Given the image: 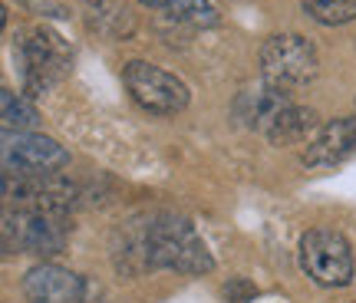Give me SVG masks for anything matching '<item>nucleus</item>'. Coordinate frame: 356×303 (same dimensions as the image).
I'll return each instance as SVG.
<instances>
[{"mask_svg":"<svg viewBox=\"0 0 356 303\" xmlns=\"http://www.w3.org/2000/svg\"><path fill=\"white\" fill-rule=\"evenodd\" d=\"M287 106H291V92L270 86V83H264V86H257V89H248V92H241L238 102H234L238 119H241L244 126L257 129V132H267L270 122H274Z\"/></svg>","mask_w":356,"mask_h":303,"instance_id":"9b49d317","label":"nucleus"},{"mask_svg":"<svg viewBox=\"0 0 356 303\" xmlns=\"http://www.w3.org/2000/svg\"><path fill=\"white\" fill-rule=\"evenodd\" d=\"M225 297H228V303H248V297H254V287L248 280H231L225 287Z\"/></svg>","mask_w":356,"mask_h":303,"instance_id":"f3484780","label":"nucleus"},{"mask_svg":"<svg viewBox=\"0 0 356 303\" xmlns=\"http://www.w3.org/2000/svg\"><path fill=\"white\" fill-rule=\"evenodd\" d=\"M122 83L132 92V99L139 102L145 113L155 115H175L188 106V86L168 73L162 66L145 63V60H132L122 69Z\"/></svg>","mask_w":356,"mask_h":303,"instance_id":"423d86ee","label":"nucleus"},{"mask_svg":"<svg viewBox=\"0 0 356 303\" xmlns=\"http://www.w3.org/2000/svg\"><path fill=\"white\" fill-rule=\"evenodd\" d=\"M83 7H86L89 24L96 26L99 33H106V37L119 40L136 30V20H132V13H129L122 0H83Z\"/></svg>","mask_w":356,"mask_h":303,"instance_id":"ddd939ff","label":"nucleus"},{"mask_svg":"<svg viewBox=\"0 0 356 303\" xmlns=\"http://www.w3.org/2000/svg\"><path fill=\"white\" fill-rule=\"evenodd\" d=\"M149 10H159L178 20V24H191V26H211L218 20L211 0H139Z\"/></svg>","mask_w":356,"mask_h":303,"instance_id":"4468645a","label":"nucleus"},{"mask_svg":"<svg viewBox=\"0 0 356 303\" xmlns=\"http://www.w3.org/2000/svg\"><path fill=\"white\" fill-rule=\"evenodd\" d=\"M356 152V115H343L333 119L327 126H320V132L307 142L304 165L310 168H323V165H340Z\"/></svg>","mask_w":356,"mask_h":303,"instance_id":"9d476101","label":"nucleus"},{"mask_svg":"<svg viewBox=\"0 0 356 303\" xmlns=\"http://www.w3.org/2000/svg\"><path fill=\"white\" fill-rule=\"evenodd\" d=\"M320 132V119L314 109H304V106H287L284 113L270 122L264 136L274 145H297V142H307L310 136H317Z\"/></svg>","mask_w":356,"mask_h":303,"instance_id":"f8f14e48","label":"nucleus"},{"mask_svg":"<svg viewBox=\"0 0 356 303\" xmlns=\"http://www.w3.org/2000/svg\"><path fill=\"white\" fill-rule=\"evenodd\" d=\"M320 69L314 43L300 33H277L261 47V73L264 83L277 89H300L307 86Z\"/></svg>","mask_w":356,"mask_h":303,"instance_id":"7ed1b4c3","label":"nucleus"},{"mask_svg":"<svg viewBox=\"0 0 356 303\" xmlns=\"http://www.w3.org/2000/svg\"><path fill=\"white\" fill-rule=\"evenodd\" d=\"M70 224L56 211H13L3 215V251L7 254H40L50 257L66 247Z\"/></svg>","mask_w":356,"mask_h":303,"instance_id":"20e7f679","label":"nucleus"},{"mask_svg":"<svg viewBox=\"0 0 356 303\" xmlns=\"http://www.w3.org/2000/svg\"><path fill=\"white\" fill-rule=\"evenodd\" d=\"M3 198L13 211H56L66 215L76 202V185L53 175H20V172H3Z\"/></svg>","mask_w":356,"mask_h":303,"instance_id":"0eeeda50","label":"nucleus"},{"mask_svg":"<svg viewBox=\"0 0 356 303\" xmlns=\"http://www.w3.org/2000/svg\"><path fill=\"white\" fill-rule=\"evenodd\" d=\"M83 277L56 264H37L26 270L24 293L30 303H83Z\"/></svg>","mask_w":356,"mask_h":303,"instance_id":"1a4fd4ad","label":"nucleus"},{"mask_svg":"<svg viewBox=\"0 0 356 303\" xmlns=\"http://www.w3.org/2000/svg\"><path fill=\"white\" fill-rule=\"evenodd\" d=\"M0 109H3V129L7 132H26L40 122L37 106L13 89H0Z\"/></svg>","mask_w":356,"mask_h":303,"instance_id":"2eb2a0df","label":"nucleus"},{"mask_svg":"<svg viewBox=\"0 0 356 303\" xmlns=\"http://www.w3.org/2000/svg\"><path fill=\"white\" fill-rule=\"evenodd\" d=\"M70 165V152L50 136H33V132H7L3 139V172H20V175H53Z\"/></svg>","mask_w":356,"mask_h":303,"instance_id":"6e6552de","label":"nucleus"},{"mask_svg":"<svg viewBox=\"0 0 356 303\" xmlns=\"http://www.w3.org/2000/svg\"><path fill=\"white\" fill-rule=\"evenodd\" d=\"M300 267L320 287H346L353 280V251L340 231L314 227L300 238Z\"/></svg>","mask_w":356,"mask_h":303,"instance_id":"39448f33","label":"nucleus"},{"mask_svg":"<svg viewBox=\"0 0 356 303\" xmlns=\"http://www.w3.org/2000/svg\"><path fill=\"white\" fill-rule=\"evenodd\" d=\"M304 13H310L323 26H340L356 20V0H307Z\"/></svg>","mask_w":356,"mask_h":303,"instance_id":"dca6fc26","label":"nucleus"},{"mask_svg":"<svg viewBox=\"0 0 356 303\" xmlns=\"http://www.w3.org/2000/svg\"><path fill=\"white\" fill-rule=\"evenodd\" d=\"M142 267L149 270H178V274H208L215 267V257L204 247V240L198 238V231L191 227V221L178 215H155L149 218V224L142 227L139 244Z\"/></svg>","mask_w":356,"mask_h":303,"instance_id":"f257e3e1","label":"nucleus"},{"mask_svg":"<svg viewBox=\"0 0 356 303\" xmlns=\"http://www.w3.org/2000/svg\"><path fill=\"white\" fill-rule=\"evenodd\" d=\"M20 63H24V86L30 96H40L50 86H56L73 63V53L60 33L47 26H30L20 33Z\"/></svg>","mask_w":356,"mask_h":303,"instance_id":"f03ea898","label":"nucleus"}]
</instances>
